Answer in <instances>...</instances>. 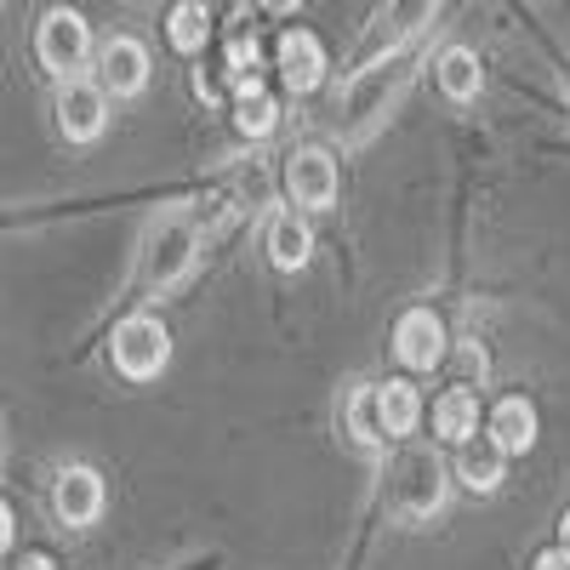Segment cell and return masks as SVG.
Masks as SVG:
<instances>
[{
    "label": "cell",
    "instance_id": "1",
    "mask_svg": "<svg viewBox=\"0 0 570 570\" xmlns=\"http://www.w3.org/2000/svg\"><path fill=\"white\" fill-rule=\"evenodd\" d=\"M171 360V337H166V325L149 320V314H131L115 325V365L120 376H131V383H149V376H160Z\"/></svg>",
    "mask_w": 570,
    "mask_h": 570
},
{
    "label": "cell",
    "instance_id": "2",
    "mask_svg": "<svg viewBox=\"0 0 570 570\" xmlns=\"http://www.w3.org/2000/svg\"><path fill=\"white\" fill-rule=\"evenodd\" d=\"M35 52H40V63L52 69V75L75 80V69L91 58V29H86V18H80V12H46V18H40V35H35Z\"/></svg>",
    "mask_w": 570,
    "mask_h": 570
},
{
    "label": "cell",
    "instance_id": "3",
    "mask_svg": "<svg viewBox=\"0 0 570 570\" xmlns=\"http://www.w3.org/2000/svg\"><path fill=\"white\" fill-rule=\"evenodd\" d=\"M394 508L405 513V519H428V513H440V502H445V468L434 462V456H405L400 462V480H394Z\"/></svg>",
    "mask_w": 570,
    "mask_h": 570
},
{
    "label": "cell",
    "instance_id": "4",
    "mask_svg": "<svg viewBox=\"0 0 570 570\" xmlns=\"http://www.w3.org/2000/svg\"><path fill=\"white\" fill-rule=\"evenodd\" d=\"M285 188H292V200L308 206V212H331L337 206V160L325 149H297L285 160Z\"/></svg>",
    "mask_w": 570,
    "mask_h": 570
},
{
    "label": "cell",
    "instance_id": "5",
    "mask_svg": "<svg viewBox=\"0 0 570 570\" xmlns=\"http://www.w3.org/2000/svg\"><path fill=\"white\" fill-rule=\"evenodd\" d=\"M394 354L411 365V371H434L445 360V325L434 308H411L400 325H394Z\"/></svg>",
    "mask_w": 570,
    "mask_h": 570
},
{
    "label": "cell",
    "instance_id": "6",
    "mask_svg": "<svg viewBox=\"0 0 570 570\" xmlns=\"http://www.w3.org/2000/svg\"><path fill=\"white\" fill-rule=\"evenodd\" d=\"M109 120V104H104V86H91V80H63L58 91V126L69 142H91L104 131Z\"/></svg>",
    "mask_w": 570,
    "mask_h": 570
},
{
    "label": "cell",
    "instance_id": "7",
    "mask_svg": "<svg viewBox=\"0 0 570 570\" xmlns=\"http://www.w3.org/2000/svg\"><path fill=\"white\" fill-rule=\"evenodd\" d=\"M52 508L63 525H98L104 513V480L98 468H63L58 473V491H52Z\"/></svg>",
    "mask_w": 570,
    "mask_h": 570
},
{
    "label": "cell",
    "instance_id": "8",
    "mask_svg": "<svg viewBox=\"0 0 570 570\" xmlns=\"http://www.w3.org/2000/svg\"><path fill=\"white\" fill-rule=\"evenodd\" d=\"M274 58H279V80L292 86L297 98H303V91H314V86L325 80V46H320L308 29H285Z\"/></svg>",
    "mask_w": 570,
    "mask_h": 570
},
{
    "label": "cell",
    "instance_id": "9",
    "mask_svg": "<svg viewBox=\"0 0 570 570\" xmlns=\"http://www.w3.org/2000/svg\"><path fill=\"white\" fill-rule=\"evenodd\" d=\"M485 440H491L502 456H525V451L537 445V405L519 400V394L497 400V411H491V422H485Z\"/></svg>",
    "mask_w": 570,
    "mask_h": 570
},
{
    "label": "cell",
    "instance_id": "10",
    "mask_svg": "<svg viewBox=\"0 0 570 570\" xmlns=\"http://www.w3.org/2000/svg\"><path fill=\"white\" fill-rule=\"evenodd\" d=\"M98 63H104V86L115 98H131V91L149 86V52H142V40H131V35H115Z\"/></svg>",
    "mask_w": 570,
    "mask_h": 570
},
{
    "label": "cell",
    "instance_id": "11",
    "mask_svg": "<svg viewBox=\"0 0 570 570\" xmlns=\"http://www.w3.org/2000/svg\"><path fill=\"white\" fill-rule=\"evenodd\" d=\"M268 257H274V268H303L314 257V234H308V223L297 212H274L268 217Z\"/></svg>",
    "mask_w": 570,
    "mask_h": 570
},
{
    "label": "cell",
    "instance_id": "12",
    "mask_svg": "<svg viewBox=\"0 0 570 570\" xmlns=\"http://www.w3.org/2000/svg\"><path fill=\"white\" fill-rule=\"evenodd\" d=\"M376 416H383V440L416 434V422H422L416 389H411V383H383V389H376Z\"/></svg>",
    "mask_w": 570,
    "mask_h": 570
},
{
    "label": "cell",
    "instance_id": "13",
    "mask_svg": "<svg viewBox=\"0 0 570 570\" xmlns=\"http://www.w3.org/2000/svg\"><path fill=\"white\" fill-rule=\"evenodd\" d=\"M434 434L451 440V445H468L473 434H480V400H473L468 389L440 394V405H434Z\"/></svg>",
    "mask_w": 570,
    "mask_h": 570
},
{
    "label": "cell",
    "instance_id": "14",
    "mask_svg": "<svg viewBox=\"0 0 570 570\" xmlns=\"http://www.w3.org/2000/svg\"><path fill=\"white\" fill-rule=\"evenodd\" d=\"M502 462H508V456H502L491 440H468L462 456H456V473H462V485H468V491L491 497V491L502 485Z\"/></svg>",
    "mask_w": 570,
    "mask_h": 570
},
{
    "label": "cell",
    "instance_id": "15",
    "mask_svg": "<svg viewBox=\"0 0 570 570\" xmlns=\"http://www.w3.org/2000/svg\"><path fill=\"white\" fill-rule=\"evenodd\" d=\"M188 263H195V228L188 223H177V228H166L160 240H155V263H149V285H171Z\"/></svg>",
    "mask_w": 570,
    "mask_h": 570
},
{
    "label": "cell",
    "instance_id": "16",
    "mask_svg": "<svg viewBox=\"0 0 570 570\" xmlns=\"http://www.w3.org/2000/svg\"><path fill=\"white\" fill-rule=\"evenodd\" d=\"M240 98H234V126H240L246 137H268L279 126V104L263 91V80H246V86H234Z\"/></svg>",
    "mask_w": 570,
    "mask_h": 570
},
{
    "label": "cell",
    "instance_id": "17",
    "mask_svg": "<svg viewBox=\"0 0 570 570\" xmlns=\"http://www.w3.org/2000/svg\"><path fill=\"white\" fill-rule=\"evenodd\" d=\"M480 58L468 52V46H451V52L440 58V86H445V98L468 104V98H480Z\"/></svg>",
    "mask_w": 570,
    "mask_h": 570
},
{
    "label": "cell",
    "instance_id": "18",
    "mask_svg": "<svg viewBox=\"0 0 570 570\" xmlns=\"http://www.w3.org/2000/svg\"><path fill=\"white\" fill-rule=\"evenodd\" d=\"M166 35H171V46H177L183 58H195L200 46H206V35H212V12H206V7H195V0H183V7H171Z\"/></svg>",
    "mask_w": 570,
    "mask_h": 570
},
{
    "label": "cell",
    "instance_id": "19",
    "mask_svg": "<svg viewBox=\"0 0 570 570\" xmlns=\"http://www.w3.org/2000/svg\"><path fill=\"white\" fill-rule=\"evenodd\" d=\"M348 434H354V445H360V451H376V445H383V416H376V389H360V394L348 400Z\"/></svg>",
    "mask_w": 570,
    "mask_h": 570
},
{
    "label": "cell",
    "instance_id": "20",
    "mask_svg": "<svg viewBox=\"0 0 570 570\" xmlns=\"http://www.w3.org/2000/svg\"><path fill=\"white\" fill-rule=\"evenodd\" d=\"M257 63H263L257 40H252V35H234V40H228V75H234V86L257 80Z\"/></svg>",
    "mask_w": 570,
    "mask_h": 570
},
{
    "label": "cell",
    "instance_id": "21",
    "mask_svg": "<svg viewBox=\"0 0 570 570\" xmlns=\"http://www.w3.org/2000/svg\"><path fill=\"white\" fill-rule=\"evenodd\" d=\"M537 570H570V553L564 548H548V553H537Z\"/></svg>",
    "mask_w": 570,
    "mask_h": 570
},
{
    "label": "cell",
    "instance_id": "22",
    "mask_svg": "<svg viewBox=\"0 0 570 570\" xmlns=\"http://www.w3.org/2000/svg\"><path fill=\"white\" fill-rule=\"evenodd\" d=\"M7 548H12V508L0 502V553H7Z\"/></svg>",
    "mask_w": 570,
    "mask_h": 570
},
{
    "label": "cell",
    "instance_id": "23",
    "mask_svg": "<svg viewBox=\"0 0 570 570\" xmlns=\"http://www.w3.org/2000/svg\"><path fill=\"white\" fill-rule=\"evenodd\" d=\"M23 570H52V559H46V553H35V559H23Z\"/></svg>",
    "mask_w": 570,
    "mask_h": 570
},
{
    "label": "cell",
    "instance_id": "24",
    "mask_svg": "<svg viewBox=\"0 0 570 570\" xmlns=\"http://www.w3.org/2000/svg\"><path fill=\"white\" fill-rule=\"evenodd\" d=\"M559 537H564V553H570V513L559 519Z\"/></svg>",
    "mask_w": 570,
    "mask_h": 570
}]
</instances>
